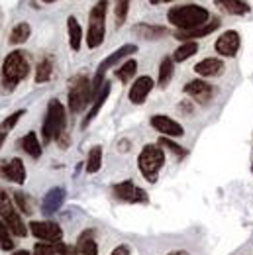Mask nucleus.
Here are the masks:
<instances>
[{
    "instance_id": "nucleus-1",
    "label": "nucleus",
    "mask_w": 253,
    "mask_h": 255,
    "mask_svg": "<svg viewBox=\"0 0 253 255\" xmlns=\"http://www.w3.org/2000/svg\"><path fill=\"white\" fill-rule=\"evenodd\" d=\"M210 12L198 4H185V6H175L167 12V20L171 26H175L181 32L196 30L204 24L210 22Z\"/></svg>"
},
{
    "instance_id": "nucleus-2",
    "label": "nucleus",
    "mask_w": 253,
    "mask_h": 255,
    "mask_svg": "<svg viewBox=\"0 0 253 255\" xmlns=\"http://www.w3.org/2000/svg\"><path fill=\"white\" fill-rule=\"evenodd\" d=\"M28 73H30L28 57L20 49L10 51L4 59V63H2V87L12 91L16 85H20L28 77Z\"/></svg>"
},
{
    "instance_id": "nucleus-3",
    "label": "nucleus",
    "mask_w": 253,
    "mask_h": 255,
    "mask_svg": "<svg viewBox=\"0 0 253 255\" xmlns=\"http://www.w3.org/2000/svg\"><path fill=\"white\" fill-rule=\"evenodd\" d=\"M65 124H67V112L61 100L53 98L47 104V114L43 118V126H41V135H43V143H51L57 141L65 133Z\"/></svg>"
},
{
    "instance_id": "nucleus-4",
    "label": "nucleus",
    "mask_w": 253,
    "mask_h": 255,
    "mask_svg": "<svg viewBox=\"0 0 253 255\" xmlns=\"http://www.w3.org/2000/svg\"><path fill=\"white\" fill-rule=\"evenodd\" d=\"M91 100H93V81L87 75L73 77L69 81V95H67L69 110L73 114H79L89 106Z\"/></svg>"
},
{
    "instance_id": "nucleus-5",
    "label": "nucleus",
    "mask_w": 253,
    "mask_h": 255,
    "mask_svg": "<svg viewBox=\"0 0 253 255\" xmlns=\"http://www.w3.org/2000/svg\"><path fill=\"white\" fill-rule=\"evenodd\" d=\"M163 165H165V151L159 143L157 145L155 143L145 145L137 155V167H139L141 175L145 177V181H149V183L157 181V175Z\"/></svg>"
},
{
    "instance_id": "nucleus-6",
    "label": "nucleus",
    "mask_w": 253,
    "mask_h": 255,
    "mask_svg": "<svg viewBox=\"0 0 253 255\" xmlns=\"http://www.w3.org/2000/svg\"><path fill=\"white\" fill-rule=\"evenodd\" d=\"M106 10H108V0H98L89 16V30H87V45L91 49H96L104 41L106 33Z\"/></svg>"
},
{
    "instance_id": "nucleus-7",
    "label": "nucleus",
    "mask_w": 253,
    "mask_h": 255,
    "mask_svg": "<svg viewBox=\"0 0 253 255\" xmlns=\"http://www.w3.org/2000/svg\"><path fill=\"white\" fill-rule=\"evenodd\" d=\"M0 218L8 226V230L12 232V236H18V238H26L28 236V226L22 220L20 212L16 210V206L12 204L10 196L2 191V189H0Z\"/></svg>"
},
{
    "instance_id": "nucleus-8",
    "label": "nucleus",
    "mask_w": 253,
    "mask_h": 255,
    "mask_svg": "<svg viewBox=\"0 0 253 255\" xmlns=\"http://www.w3.org/2000/svg\"><path fill=\"white\" fill-rule=\"evenodd\" d=\"M112 192L118 200L127 202V204H147L149 202V196L143 189H139L133 181H122L118 185L112 187Z\"/></svg>"
},
{
    "instance_id": "nucleus-9",
    "label": "nucleus",
    "mask_w": 253,
    "mask_h": 255,
    "mask_svg": "<svg viewBox=\"0 0 253 255\" xmlns=\"http://www.w3.org/2000/svg\"><path fill=\"white\" fill-rule=\"evenodd\" d=\"M30 232L33 238H37L39 242H49V244H57L63 240V230L57 222H49V220H41V222H30Z\"/></svg>"
},
{
    "instance_id": "nucleus-10",
    "label": "nucleus",
    "mask_w": 253,
    "mask_h": 255,
    "mask_svg": "<svg viewBox=\"0 0 253 255\" xmlns=\"http://www.w3.org/2000/svg\"><path fill=\"white\" fill-rule=\"evenodd\" d=\"M240 45H242V37L236 30H226L220 37L216 39L214 43V49L216 53L222 57H236L238 51H240Z\"/></svg>"
},
{
    "instance_id": "nucleus-11",
    "label": "nucleus",
    "mask_w": 253,
    "mask_h": 255,
    "mask_svg": "<svg viewBox=\"0 0 253 255\" xmlns=\"http://www.w3.org/2000/svg\"><path fill=\"white\" fill-rule=\"evenodd\" d=\"M0 177L10 181V183L24 185L26 183V165H24V161L18 159V157L2 161L0 163Z\"/></svg>"
},
{
    "instance_id": "nucleus-12",
    "label": "nucleus",
    "mask_w": 253,
    "mask_h": 255,
    "mask_svg": "<svg viewBox=\"0 0 253 255\" xmlns=\"http://www.w3.org/2000/svg\"><path fill=\"white\" fill-rule=\"evenodd\" d=\"M149 124L153 129H157L161 135L165 137H183L185 135V129L179 122H175L173 118L169 116H163V114H157V116H151Z\"/></svg>"
},
{
    "instance_id": "nucleus-13",
    "label": "nucleus",
    "mask_w": 253,
    "mask_h": 255,
    "mask_svg": "<svg viewBox=\"0 0 253 255\" xmlns=\"http://www.w3.org/2000/svg\"><path fill=\"white\" fill-rule=\"evenodd\" d=\"M151 91H153V79L147 77V75H143V77H139V79L133 81V85L129 87L127 98H129L131 104L139 106V104H143L147 100V96H149Z\"/></svg>"
},
{
    "instance_id": "nucleus-14",
    "label": "nucleus",
    "mask_w": 253,
    "mask_h": 255,
    "mask_svg": "<svg viewBox=\"0 0 253 255\" xmlns=\"http://www.w3.org/2000/svg\"><path fill=\"white\" fill-rule=\"evenodd\" d=\"M185 93H187L192 100H196L198 104H208V102L212 100V96H214V89H212V85H208L206 81L194 79V81H189V83L185 85Z\"/></svg>"
},
{
    "instance_id": "nucleus-15",
    "label": "nucleus",
    "mask_w": 253,
    "mask_h": 255,
    "mask_svg": "<svg viewBox=\"0 0 253 255\" xmlns=\"http://www.w3.org/2000/svg\"><path fill=\"white\" fill-rule=\"evenodd\" d=\"M65 202V189L63 187H53L51 191H47V194L41 200V212L45 216L55 214Z\"/></svg>"
},
{
    "instance_id": "nucleus-16",
    "label": "nucleus",
    "mask_w": 253,
    "mask_h": 255,
    "mask_svg": "<svg viewBox=\"0 0 253 255\" xmlns=\"http://www.w3.org/2000/svg\"><path fill=\"white\" fill-rule=\"evenodd\" d=\"M218 28H220V20H218V18H210L208 24H204V26H200V28H196V30H190V32L175 33V37L181 39V41H194V39H198V37L210 35L212 32H216Z\"/></svg>"
},
{
    "instance_id": "nucleus-17",
    "label": "nucleus",
    "mask_w": 253,
    "mask_h": 255,
    "mask_svg": "<svg viewBox=\"0 0 253 255\" xmlns=\"http://www.w3.org/2000/svg\"><path fill=\"white\" fill-rule=\"evenodd\" d=\"M75 255H98V244L95 240V232L93 230H85L75 246Z\"/></svg>"
},
{
    "instance_id": "nucleus-18",
    "label": "nucleus",
    "mask_w": 253,
    "mask_h": 255,
    "mask_svg": "<svg viewBox=\"0 0 253 255\" xmlns=\"http://www.w3.org/2000/svg\"><path fill=\"white\" fill-rule=\"evenodd\" d=\"M194 71L200 77H216L224 71V61L218 57H206L194 65Z\"/></svg>"
},
{
    "instance_id": "nucleus-19",
    "label": "nucleus",
    "mask_w": 253,
    "mask_h": 255,
    "mask_svg": "<svg viewBox=\"0 0 253 255\" xmlns=\"http://www.w3.org/2000/svg\"><path fill=\"white\" fill-rule=\"evenodd\" d=\"M110 87H112V83L110 81H104V85H102V89H100V93L98 96L95 98V104H93V108H91V112L85 116V120H83V128H87L93 120H95L96 116H98V112H100V108H102V104L108 100V95H110Z\"/></svg>"
},
{
    "instance_id": "nucleus-20",
    "label": "nucleus",
    "mask_w": 253,
    "mask_h": 255,
    "mask_svg": "<svg viewBox=\"0 0 253 255\" xmlns=\"http://www.w3.org/2000/svg\"><path fill=\"white\" fill-rule=\"evenodd\" d=\"M20 147L30 155L33 159H39L41 157V143H39V137L35 135V131H28L22 139H20Z\"/></svg>"
},
{
    "instance_id": "nucleus-21",
    "label": "nucleus",
    "mask_w": 253,
    "mask_h": 255,
    "mask_svg": "<svg viewBox=\"0 0 253 255\" xmlns=\"http://www.w3.org/2000/svg\"><path fill=\"white\" fill-rule=\"evenodd\" d=\"M216 6L228 12V14H234V16H244L250 12V4L244 2V0H214Z\"/></svg>"
},
{
    "instance_id": "nucleus-22",
    "label": "nucleus",
    "mask_w": 253,
    "mask_h": 255,
    "mask_svg": "<svg viewBox=\"0 0 253 255\" xmlns=\"http://www.w3.org/2000/svg\"><path fill=\"white\" fill-rule=\"evenodd\" d=\"M67 32H69L71 49L79 51L81 49V43H83V28L79 26V22H77L75 16H69V20H67Z\"/></svg>"
},
{
    "instance_id": "nucleus-23",
    "label": "nucleus",
    "mask_w": 253,
    "mask_h": 255,
    "mask_svg": "<svg viewBox=\"0 0 253 255\" xmlns=\"http://www.w3.org/2000/svg\"><path fill=\"white\" fill-rule=\"evenodd\" d=\"M173 73H175V61H173V57H163L161 63H159V77H157V85L161 89H165L171 83Z\"/></svg>"
},
{
    "instance_id": "nucleus-24",
    "label": "nucleus",
    "mask_w": 253,
    "mask_h": 255,
    "mask_svg": "<svg viewBox=\"0 0 253 255\" xmlns=\"http://www.w3.org/2000/svg\"><path fill=\"white\" fill-rule=\"evenodd\" d=\"M53 75V59L51 57H43L39 63L35 65V83L43 85L51 79Z\"/></svg>"
},
{
    "instance_id": "nucleus-25",
    "label": "nucleus",
    "mask_w": 253,
    "mask_h": 255,
    "mask_svg": "<svg viewBox=\"0 0 253 255\" xmlns=\"http://www.w3.org/2000/svg\"><path fill=\"white\" fill-rule=\"evenodd\" d=\"M133 32L143 35L145 39H159L167 33V28L163 26H153V24H135L133 26Z\"/></svg>"
},
{
    "instance_id": "nucleus-26",
    "label": "nucleus",
    "mask_w": 253,
    "mask_h": 255,
    "mask_svg": "<svg viewBox=\"0 0 253 255\" xmlns=\"http://www.w3.org/2000/svg\"><path fill=\"white\" fill-rule=\"evenodd\" d=\"M30 33H32L30 24L20 22V24H16V26L12 28V32H10V43H12V45H22V43H26V41L30 39Z\"/></svg>"
},
{
    "instance_id": "nucleus-27",
    "label": "nucleus",
    "mask_w": 253,
    "mask_h": 255,
    "mask_svg": "<svg viewBox=\"0 0 253 255\" xmlns=\"http://www.w3.org/2000/svg\"><path fill=\"white\" fill-rule=\"evenodd\" d=\"M196 51H198V43H196V41H185L181 47H177V51H175V55H173V61H175V63H183V61H187L189 57H192Z\"/></svg>"
},
{
    "instance_id": "nucleus-28",
    "label": "nucleus",
    "mask_w": 253,
    "mask_h": 255,
    "mask_svg": "<svg viewBox=\"0 0 253 255\" xmlns=\"http://www.w3.org/2000/svg\"><path fill=\"white\" fill-rule=\"evenodd\" d=\"M135 71H137V61L129 59V61H126L122 67H118V69L114 71V75H116V79H118V81L127 83V81H129V79L135 75Z\"/></svg>"
},
{
    "instance_id": "nucleus-29",
    "label": "nucleus",
    "mask_w": 253,
    "mask_h": 255,
    "mask_svg": "<svg viewBox=\"0 0 253 255\" xmlns=\"http://www.w3.org/2000/svg\"><path fill=\"white\" fill-rule=\"evenodd\" d=\"M100 167H102V147L95 145L87 157V173H96Z\"/></svg>"
},
{
    "instance_id": "nucleus-30",
    "label": "nucleus",
    "mask_w": 253,
    "mask_h": 255,
    "mask_svg": "<svg viewBox=\"0 0 253 255\" xmlns=\"http://www.w3.org/2000/svg\"><path fill=\"white\" fill-rule=\"evenodd\" d=\"M14 202H16V206L20 208V212H22V214L30 216V214L33 212V202L28 194H24V192L18 191L16 194H14Z\"/></svg>"
},
{
    "instance_id": "nucleus-31",
    "label": "nucleus",
    "mask_w": 253,
    "mask_h": 255,
    "mask_svg": "<svg viewBox=\"0 0 253 255\" xmlns=\"http://www.w3.org/2000/svg\"><path fill=\"white\" fill-rule=\"evenodd\" d=\"M0 250H4V252H12L14 250L12 232L8 230V226L4 224V220H0Z\"/></svg>"
},
{
    "instance_id": "nucleus-32",
    "label": "nucleus",
    "mask_w": 253,
    "mask_h": 255,
    "mask_svg": "<svg viewBox=\"0 0 253 255\" xmlns=\"http://www.w3.org/2000/svg\"><path fill=\"white\" fill-rule=\"evenodd\" d=\"M127 12H129V0H114V14H116L118 26H122L126 22Z\"/></svg>"
},
{
    "instance_id": "nucleus-33",
    "label": "nucleus",
    "mask_w": 253,
    "mask_h": 255,
    "mask_svg": "<svg viewBox=\"0 0 253 255\" xmlns=\"http://www.w3.org/2000/svg\"><path fill=\"white\" fill-rule=\"evenodd\" d=\"M161 147H167V149H171L177 157H187V149L185 147H181V145H177L173 139H169V137H165V135H161L157 141Z\"/></svg>"
},
{
    "instance_id": "nucleus-34",
    "label": "nucleus",
    "mask_w": 253,
    "mask_h": 255,
    "mask_svg": "<svg viewBox=\"0 0 253 255\" xmlns=\"http://www.w3.org/2000/svg\"><path fill=\"white\" fill-rule=\"evenodd\" d=\"M32 255H57V246L49 242H39L33 246Z\"/></svg>"
},
{
    "instance_id": "nucleus-35",
    "label": "nucleus",
    "mask_w": 253,
    "mask_h": 255,
    "mask_svg": "<svg viewBox=\"0 0 253 255\" xmlns=\"http://www.w3.org/2000/svg\"><path fill=\"white\" fill-rule=\"evenodd\" d=\"M24 114H26V110L22 108V110H16L14 114H10L8 118H4V122L0 124V131H8V129H12V128L18 124V120H20Z\"/></svg>"
},
{
    "instance_id": "nucleus-36",
    "label": "nucleus",
    "mask_w": 253,
    "mask_h": 255,
    "mask_svg": "<svg viewBox=\"0 0 253 255\" xmlns=\"http://www.w3.org/2000/svg\"><path fill=\"white\" fill-rule=\"evenodd\" d=\"M55 246H57V254L59 255H75V248L73 246H67L63 242H57Z\"/></svg>"
},
{
    "instance_id": "nucleus-37",
    "label": "nucleus",
    "mask_w": 253,
    "mask_h": 255,
    "mask_svg": "<svg viewBox=\"0 0 253 255\" xmlns=\"http://www.w3.org/2000/svg\"><path fill=\"white\" fill-rule=\"evenodd\" d=\"M110 255H131V250H129L127 246H118V248L112 250V254Z\"/></svg>"
},
{
    "instance_id": "nucleus-38",
    "label": "nucleus",
    "mask_w": 253,
    "mask_h": 255,
    "mask_svg": "<svg viewBox=\"0 0 253 255\" xmlns=\"http://www.w3.org/2000/svg\"><path fill=\"white\" fill-rule=\"evenodd\" d=\"M179 108H181V110H185V112H183V114H190L189 100H185V102H181V104H179Z\"/></svg>"
},
{
    "instance_id": "nucleus-39",
    "label": "nucleus",
    "mask_w": 253,
    "mask_h": 255,
    "mask_svg": "<svg viewBox=\"0 0 253 255\" xmlns=\"http://www.w3.org/2000/svg\"><path fill=\"white\" fill-rule=\"evenodd\" d=\"M167 255H190L189 252H185V250H175V252H169Z\"/></svg>"
},
{
    "instance_id": "nucleus-40",
    "label": "nucleus",
    "mask_w": 253,
    "mask_h": 255,
    "mask_svg": "<svg viewBox=\"0 0 253 255\" xmlns=\"http://www.w3.org/2000/svg\"><path fill=\"white\" fill-rule=\"evenodd\" d=\"M4 141H6V131H0V147L4 145Z\"/></svg>"
},
{
    "instance_id": "nucleus-41",
    "label": "nucleus",
    "mask_w": 253,
    "mask_h": 255,
    "mask_svg": "<svg viewBox=\"0 0 253 255\" xmlns=\"http://www.w3.org/2000/svg\"><path fill=\"white\" fill-rule=\"evenodd\" d=\"M12 255H32L30 252H26V250H20V252H14Z\"/></svg>"
},
{
    "instance_id": "nucleus-42",
    "label": "nucleus",
    "mask_w": 253,
    "mask_h": 255,
    "mask_svg": "<svg viewBox=\"0 0 253 255\" xmlns=\"http://www.w3.org/2000/svg\"><path fill=\"white\" fill-rule=\"evenodd\" d=\"M149 2H151V4H153V6H155V4H159V2H161V0H149Z\"/></svg>"
},
{
    "instance_id": "nucleus-43",
    "label": "nucleus",
    "mask_w": 253,
    "mask_h": 255,
    "mask_svg": "<svg viewBox=\"0 0 253 255\" xmlns=\"http://www.w3.org/2000/svg\"><path fill=\"white\" fill-rule=\"evenodd\" d=\"M43 2H45V4H51V2H55V0H43Z\"/></svg>"
},
{
    "instance_id": "nucleus-44",
    "label": "nucleus",
    "mask_w": 253,
    "mask_h": 255,
    "mask_svg": "<svg viewBox=\"0 0 253 255\" xmlns=\"http://www.w3.org/2000/svg\"><path fill=\"white\" fill-rule=\"evenodd\" d=\"M165 2H173V0H165Z\"/></svg>"
},
{
    "instance_id": "nucleus-45",
    "label": "nucleus",
    "mask_w": 253,
    "mask_h": 255,
    "mask_svg": "<svg viewBox=\"0 0 253 255\" xmlns=\"http://www.w3.org/2000/svg\"><path fill=\"white\" fill-rule=\"evenodd\" d=\"M252 171H253V165H252Z\"/></svg>"
}]
</instances>
